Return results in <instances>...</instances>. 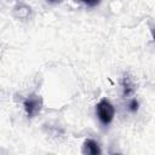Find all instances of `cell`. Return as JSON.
Listing matches in <instances>:
<instances>
[{
	"instance_id": "cell-5",
	"label": "cell",
	"mask_w": 155,
	"mask_h": 155,
	"mask_svg": "<svg viewBox=\"0 0 155 155\" xmlns=\"http://www.w3.org/2000/svg\"><path fill=\"white\" fill-rule=\"evenodd\" d=\"M138 109V102L136 99H132L131 103H130V110L131 111H136Z\"/></svg>"
},
{
	"instance_id": "cell-4",
	"label": "cell",
	"mask_w": 155,
	"mask_h": 155,
	"mask_svg": "<svg viewBox=\"0 0 155 155\" xmlns=\"http://www.w3.org/2000/svg\"><path fill=\"white\" fill-rule=\"evenodd\" d=\"M81 1H82V2L85 4V5L90 6V7H94V6L99 5L102 0H81Z\"/></svg>"
},
{
	"instance_id": "cell-2",
	"label": "cell",
	"mask_w": 155,
	"mask_h": 155,
	"mask_svg": "<svg viewBox=\"0 0 155 155\" xmlns=\"http://www.w3.org/2000/svg\"><path fill=\"white\" fill-rule=\"evenodd\" d=\"M23 105H24V110H25L27 115L29 117H33L41 110L42 99L36 94H31L23 102Z\"/></svg>"
},
{
	"instance_id": "cell-3",
	"label": "cell",
	"mask_w": 155,
	"mask_h": 155,
	"mask_svg": "<svg viewBox=\"0 0 155 155\" xmlns=\"http://www.w3.org/2000/svg\"><path fill=\"white\" fill-rule=\"evenodd\" d=\"M82 153L84 154H88V155H97V154H101L102 150L99 148V144L93 140V139H86L84 142V145H82Z\"/></svg>"
},
{
	"instance_id": "cell-7",
	"label": "cell",
	"mask_w": 155,
	"mask_h": 155,
	"mask_svg": "<svg viewBox=\"0 0 155 155\" xmlns=\"http://www.w3.org/2000/svg\"><path fill=\"white\" fill-rule=\"evenodd\" d=\"M151 34H153V39L155 40V27H154V29L151 30Z\"/></svg>"
},
{
	"instance_id": "cell-1",
	"label": "cell",
	"mask_w": 155,
	"mask_h": 155,
	"mask_svg": "<svg viewBox=\"0 0 155 155\" xmlns=\"http://www.w3.org/2000/svg\"><path fill=\"white\" fill-rule=\"evenodd\" d=\"M96 113H97V116H98L99 121L103 125H109L114 119L115 109H114V105L108 99L103 98L97 103Z\"/></svg>"
},
{
	"instance_id": "cell-6",
	"label": "cell",
	"mask_w": 155,
	"mask_h": 155,
	"mask_svg": "<svg viewBox=\"0 0 155 155\" xmlns=\"http://www.w3.org/2000/svg\"><path fill=\"white\" fill-rule=\"evenodd\" d=\"M48 2H51V4H57V2H59V1H62V0H47Z\"/></svg>"
}]
</instances>
